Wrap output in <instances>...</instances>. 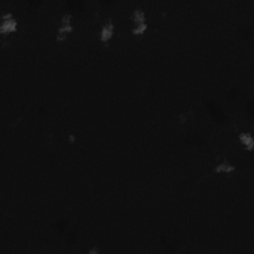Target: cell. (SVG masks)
<instances>
[{
    "label": "cell",
    "instance_id": "cell-1",
    "mask_svg": "<svg viewBox=\"0 0 254 254\" xmlns=\"http://www.w3.org/2000/svg\"><path fill=\"white\" fill-rule=\"evenodd\" d=\"M116 35V24L113 15L106 18L98 30V41L102 45L109 44Z\"/></svg>",
    "mask_w": 254,
    "mask_h": 254
},
{
    "label": "cell",
    "instance_id": "cell-2",
    "mask_svg": "<svg viewBox=\"0 0 254 254\" xmlns=\"http://www.w3.org/2000/svg\"><path fill=\"white\" fill-rule=\"evenodd\" d=\"M239 171L238 166L229 159H221L217 161L212 167V173L216 176L230 177Z\"/></svg>",
    "mask_w": 254,
    "mask_h": 254
},
{
    "label": "cell",
    "instance_id": "cell-3",
    "mask_svg": "<svg viewBox=\"0 0 254 254\" xmlns=\"http://www.w3.org/2000/svg\"><path fill=\"white\" fill-rule=\"evenodd\" d=\"M237 142L243 151L253 154L254 151V137L253 131L251 130H241L236 135Z\"/></svg>",
    "mask_w": 254,
    "mask_h": 254
},
{
    "label": "cell",
    "instance_id": "cell-4",
    "mask_svg": "<svg viewBox=\"0 0 254 254\" xmlns=\"http://www.w3.org/2000/svg\"><path fill=\"white\" fill-rule=\"evenodd\" d=\"M19 31V22L14 16L1 20L0 23V34L4 37H9L16 34Z\"/></svg>",
    "mask_w": 254,
    "mask_h": 254
},
{
    "label": "cell",
    "instance_id": "cell-5",
    "mask_svg": "<svg viewBox=\"0 0 254 254\" xmlns=\"http://www.w3.org/2000/svg\"><path fill=\"white\" fill-rule=\"evenodd\" d=\"M128 19L132 25L147 23V13L144 8L141 6H136L135 8H132L128 14Z\"/></svg>",
    "mask_w": 254,
    "mask_h": 254
},
{
    "label": "cell",
    "instance_id": "cell-6",
    "mask_svg": "<svg viewBox=\"0 0 254 254\" xmlns=\"http://www.w3.org/2000/svg\"><path fill=\"white\" fill-rule=\"evenodd\" d=\"M86 254H102V249L98 245H91L88 247Z\"/></svg>",
    "mask_w": 254,
    "mask_h": 254
}]
</instances>
